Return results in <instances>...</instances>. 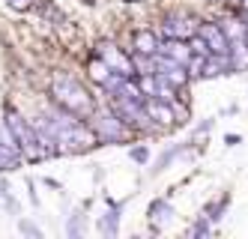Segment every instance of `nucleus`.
Here are the masks:
<instances>
[{
    "label": "nucleus",
    "mask_w": 248,
    "mask_h": 239,
    "mask_svg": "<svg viewBox=\"0 0 248 239\" xmlns=\"http://www.w3.org/2000/svg\"><path fill=\"white\" fill-rule=\"evenodd\" d=\"M209 233H212V222H209L206 215H201L198 222L188 227V236H209Z\"/></svg>",
    "instance_id": "nucleus-20"
},
{
    "label": "nucleus",
    "mask_w": 248,
    "mask_h": 239,
    "mask_svg": "<svg viewBox=\"0 0 248 239\" xmlns=\"http://www.w3.org/2000/svg\"><path fill=\"white\" fill-rule=\"evenodd\" d=\"M230 63H233V72L248 69V42H245V36L230 42Z\"/></svg>",
    "instance_id": "nucleus-16"
},
{
    "label": "nucleus",
    "mask_w": 248,
    "mask_h": 239,
    "mask_svg": "<svg viewBox=\"0 0 248 239\" xmlns=\"http://www.w3.org/2000/svg\"><path fill=\"white\" fill-rule=\"evenodd\" d=\"M158 45H162V33L155 27H135L129 33V51L132 54H147V57H153V54H158Z\"/></svg>",
    "instance_id": "nucleus-6"
},
{
    "label": "nucleus",
    "mask_w": 248,
    "mask_h": 239,
    "mask_svg": "<svg viewBox=\"0 0 248 239\" xmlns=\"http://www.w3.org/2000/svg\"><path fill=\"white\" fill-rule=\"evenodd\" d=\"M102 200H105V207H108V209L99 215L96 227H99V233H102V236L114 239V236L120 233V212H123V200H114V197H108V194H105Z\"/></svg>",
    "instance_id": "nucleus-8"
},
{
    "label": "nucleus",
    "mask_w": 248,
    "mask_h": 239,
    "mask_svg": "<svg viewBox=\"0 0 248 239\" xmlns=\"http://www.w3.org/2000/svg\"><path fill=\"white\" fill-rule=\"evenodd\" d=\"M6 6L15 9V12H30L33 6H36V0H6Z\"/></svg>",
    "instance_id": "nucleus-22"
},
{
    "label": "nucleus",
    "mask_w": 248,
    "mask_h": 239,
    "mask_svg": "<svg viewBox=\"0 0 248 239\" xmlns=\"http://www.w3.org/2000/svg\"><path fill=\"white\" fill-rule=\"evenodd\" d=\"M212 126H216V120H203V123H198V126H194V135H206Z\"/></svg>",
    "instance_id": "nucleus-24"
},
{
    "label": "nucleus",
    "mask_w": 248,
    "mask_h": 239,
    "mask_svg": "<svg viewBox=\"0 0 248 239\" xmlns=\"http://www.w3.org/2000/svg\"><path fill=\"white\" fill-rule=\"evenodd\" d=\"M45 96L51 102H57L60 108H66V111H72L78 117H90L93 114V108L99 105V96L90 93V87H87L81 78L75 75H69V72H51V78H48V90H45Z\"/></svg>",
    "instance_id": "nucleus-1"
},
{
    "label": "nucleus",
    "mask_w": 248,
    "mask_h": 239,
    "mask_svg": "<svg viewBox=\"0 0 248 239\" xmlns=\"http://www.w3.org/2000/svg\"><path fill=\"white\" fill-rule=\"evenodd\" d=\"M129 159L138 164V168H147L150 164V146L147 143H132L129 146Z\"/></svg>",
    "instance_id": "nucleus-18"
},
{
    "label": "nucleus",
    "mask_w": 248,
    "mask_h": 239,
    "mask_svg": "<svg viewBox=\"0 0 248 239\" xmlns=\"http://www.w3.org/2000/svg\"><path fill=\"white\" fill-rule=\"evenodd\" d=\"M87 233V209L78 207L72 215H66V236L69 239H81Z\"/></svg>",
    "instance_id": "nucleus-15"
},
{
    "label": "nucleus",
    "mask_w": 248,
    "mask_h": 239,
    "mask_svg": "<svg viewBox=\"0 0 248 239\" xmlns=\"http://www.w3.org/2000/svg\"><path fill=\"white\" fill-rule=\"evenodd\" d=\"M3 120H6V126L12 128V135H15V141H18L21 156L27 159V164H30V161L57 159V150L36 132V126H33L30 114H24L21 108H15L12 102H3Z\"/></svg>",
    "instance_id": "nucleus-2"
},
{
    "label": "nucleus",
    "mask_w": 248,
    "mask_h": 239,
    "mask_svg": "<svg viewBox=\"0 0 248 239\" xmlns=\"http://www.w3.org/2000/svg\"><path fill=\"white\" fill-rule=\"evenodd\" d=\"M0 200H3V207H6L9 215H21V204H18V200H15V194L9 191V179H6V176L0 179Z\"/></svg>",
    "instance_id": "nucleus-17"
},
{
    "label": "nucleus",
    "mask_w": 248,
    "mask_h": 239,
    "mask_svg": "<svg viewBox=\"0 0 248 239\" xmlns=\"http://www.w3.org/2000/svg\"><path fill=\"white\" fill-rule=\"evenodd\" d=\"M81 3H84V6H96V0H81Z\"/></svg>",
    "instance_id": "nucleus-27"
},
{
    "label": "nucleus",
    "mask_w": 248,
    "mask_h": 239,
    "mask_svg": "<svg viewBox=\"0 0 248 239\" xmlns=\"http://www.w3.org/2000/svg\"><path fill=\"white\" fill-rule=\"evenodd\" d=\"M155 30L162 33V39H191V36L201 30V18L191 15V12H186V9L168 12V15L158 18Z\"/></svg>",
    "instance_id": "nucleus-5"
},
{
    "label": "nucleus",
    "mask_w": 248,
    "mask_h": 239,
    "mask_svg": "<svg viewBox=\"0 0 248 239\" xmlns=\"http://www.w3.org/2000/svg\"><path fill=\"white\" fill-rule=\"evenodd\" d=\"M188 48H191V54H203V57L209 54V45L203 42V36H201V33H194L191 39H188Z\"/></svg>",
    "instance_id": "nucleus-21"
},
{
    "label": "nucleus",
    "mask_w": 248,
    "mask_h": 239,
    "mask_svg": "<svg viewBox=\"0 0 248 239\" xmlns=\"http://www.w3.org/2000/svg\"><path fill=\"white\" fill-rule=\"evenodd\" d=\"M147 218H150V230H153V233L162 230V224H168L170 218H173V204H170V194L155 197L153 204L147 207Z\"/></svg>",
    "instance_id": "nucleus-10"
},
{
    "label": "nucleus",
    "mask_w": 248,
    "mask_h": 239,
    "mask_svg": "<svg viewBox=\"0 0 248 239\" xmlns=\"http://www.w3.org/2000/svg\"><path fill=\"white\" fill-rule=\"evenodd\" d=\"M84 69H87V81H90V84H96L99 90L105 87V81H108V78L114 75V69H111L108 63H105V60H99L93 51H90V57H87Z\"/></svg>",
    "instance_id": "nucleus-11"
},
{
    "label": "nucleus",
    "mask_w": 248,
    "mask_h": 239,
    "mask_svg": "<svg viewBox=\"0 0 248 239\" xmlns=\"http://www.w3.org/2000/svg\"><path fill=\"white\" fill-rule=\"evenodd\" d=\"M194 143H198V141H191V143H180V146H168V150H165L162 156L155 159V164H153V168H150V174H153V176H158V174H165V171L170 168V161H173V159H180L183 153H188V150H191Z\"/></svg>",
    "instance_id": "nucleus-12"
},
{
    "label": "nucleus",
    "mask_w": 248,
    "mask_h": 239,
    "mask_svg": "<svg viewBox=\"0 0 248 239\" xmlns=\"http://www.w3.org/2000/svg\"><path fill=\"white\" fill-rule=\"evenodd\" d=\"M227 207H230V191H221L216 200H209V204L203 207V212H201V215H206L212 224H218L221 218H224V212H227Z\"/></svg>",
    "instance_id": "nucleus-14"
},
{
    "label": "nucleus",
    "mask_w": 248,
    "mask_h": 239,
    "mask_svg": "<svg viewBox=\"0 0 248 239\" xmlns=\"http://www.w3.org/2000/svg\"><path fill=\"white\" fill-rule=\"evenodd\" d=\"M239 141H242L239 135H224V143H227V146H236Z\"/></svg>",
    "instance_id": "nucleus-26"
},
{
    "label": "nucleus",
    "mask_w": 248,
    "mask_h": 239,
    "mask_svg": "<svg viewBox=\"0 0 248 239\" xmlns=\"http://www.w3.org/2000/svg\"><path fill=\"white\" fill-rule=\"evenodd\" d=\"M158 54H165V57H170V60H180V63H188L191 48H188V39H162Z\"/></svg>",
    "instance_id": "nucleus-13"
},
{
    "label": "nucleus",
    "mask_w": 248,
    "mask_h": 239,
    "mask_svg": "<svg viewBox=\"0 0 248 239\" xmlns=\"http://www.w3.org/2000/svg\"><path fill=\"white\" fill-rule=\"evenodd\" d=\"M42 182H45V186H48V189H57V191H63V186H60V182H57V179H51V176H45Z\"/></svg>",
    "instance_id": "nucleus-25"
},
{
    "label": "nucleus",
    "mask_w": 248,
    "mask_h": 239,
    "mask_svg": "<svg viewBox=\"0 0 248 239\" xmlns=\"http://www.w3.org/2000/svg\"><path fill=\"white\" fill-rule=\"evenodd\" d=\"M18 233L33 236V239H42V236H45V233H42V227H39L36 222H30L27 215H18Z\"/></svg>",
    "instance_id": "nucleus-19"
},
{
    "label": "nucleus",
    "mask_w": 248,
    "mask_h": 239,
    "mask_svg": "<svg viewBox=\"0 0 248 239\" xmlns=\"http://www.w3.org/2000/svg\"><path fill=\"white\" fill-rule=\"evenodd\" d=\"M203 36V42L209 45V54H230V39H227V33L218 21H203L201 18V30Z\"/></svg>",
    "instance_id": "nucleus-9"
},
{
    "label": "nucleus",
    "mask_w": 248,
    "mask_h": 239,
    "mask_svg": "<svg viewBox=\"0 0 248 239\" xmlns=\"http://www.w3.org/2000/svg\"><path fill=\"white\" fill-rule=\"evenodd\" d=\"M87 126L93 128V135L99 138V143H129L135 138V132L120 120V114L108 102H99L93 108V114L87 117Z\"/></svg>",
    "instance_id": "nucleus-3"
},
{
    "label": "nucleus",
    "mask_w": 248,
    "mask_h": 239,
    "mask_svg": "<svg viewBox=\"0 0 248 239\" xmlns=\"http://www.w3.org/2000/svg\"><path fill=\"white\" fill-rule=\"evenodd\" d=\"M147 111L155 120L158 132H170V128L180 126V117H176V102H158V99H147Z\"/></svg>",
    "instance_id": "nucleus-7"
},
{
    "label": "nucleus",
    "mask_w": 248,
    "mask_h": 239,
    "mask_svg": "<svg viewBox=\"0 0 248 239\" xmlns=\"http://www.w3.org/2000/svg\"><path fill=\"white\" fill-rule=\"evenodd\" d=\"M239 9H248V0H242V3H239Z\"/></svg>",
    "instance_id": "nucleus-28"
},
{
    "label": "nucleus",
    "mask_w": 248,
    "mask_h": 239,
    "mask_svg": "<svg viewBox=\"0 0 248 239\" xmlns=\"http://www.w3.org/2000/svg\"><path fill=\"white\" fill-rule=\"evenodd\" d=\"M93 54L99 60H105L114 72H120V75H126V78H138V72H135V63H132V51L129 48H123L117 39H96L93 42Z\"/></svg>",
    "instance_id": "nucleus-4"
},
{
    "label": "nucleus",
    "mask_w": 248,
    "mask_h": 239,
    "mask_svg": "<svg viewBox=\"0 0 248 239\" xmlns=\"http://www.w3.org/2000/svg\"><path fill=\"white\" fill-rule=\"evenodd\" d=\"M27 191H30V204L39 209V194H36V182L33 179H27Z\"/></svg>",
    "instance_id": "nucleus-23"
}]
</instances>
